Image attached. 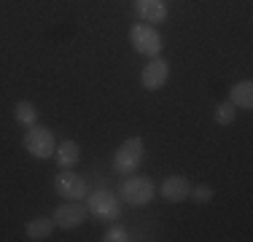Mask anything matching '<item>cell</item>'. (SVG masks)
Instances as JSON below:
<instances>
[{
    "mask_svg": "<svg viewBox=\"0 0 253 242\" xmlns=\"http://www.w3.org/2000/svg\"><path fill=\"white\" fill-rule=\"evenodd\" d=\"M143 151H146L143 137H126V140L116 148V154H113V169H116L119 175L135 172L143 161Z\"/></svg>",
    "mask_w": 253,
    "mask_h": 242,
    "instance_id": "obj_2",
    "label": "cell"
},
{
    "mask_svg": "<svg viewBox=\"0 0 253 242\" xmlns=\"http://www.w3.org/2000/svg\"><path fill=\"white\" fill-rule=\"evenodd\" d=\"M129 43L132 48H135L137 54H146V57H159L162 54V35H159V30L154 27V24H148V22H137V24H132V30H129Z\"/></svg>",
    "mask_w": 253,
    "mask_h": 242,
    "instance_id": "obj_1",
    "label": "cell"
},
{
    "mask_svg": "<svg viewBox=\"0 0 253 242\" xmlns=\"http://www.w3.org/2000/svg\"><path fill=\"white\" fill-rule=\"evenodd\" d=\"M14 119L19 126H33V124H38V108L30 100H19L14 105Z\"/></svg>",
    "mask_w": 253,
    "mask_h": 242,
    "instance_id": "obj_14",
    "label": "cell"
},
{
    "mask_svg": "<svg viewBox=\"0 0 253 242\" xmlns=\"http://www.w3.org/2000/svg\"><path fill=\"white\" fill-rule=\"evenodd\" d=\"M54 159H57L59 169H73L78 164V159H81V148H78L76 140H62L54 148Z\"/></svg>",
    "mask_w": 253,
    "mask_h": 242,
    "instance_id": "obj_11",
    "label": "cell"
},
{
    "mask_svg": "<svg viewBox=\"0 0 253 242\" xmlns=\"http://www.w3.org/2000/svg\"><path fill=\"white\" fill-rule=\"evenodd\" d=\"M167 76H170V65L159 57H151V62H148L140 73V83L148 92H156V89H162L167 83Z\"/></svg>",
    "mask_w": 253,
    "mask_h": 242,
    "instance_id": "obj_8",
    "label": "cell"
},
{
    "mask_svg": "<svg viewBox=\"0 0 253 242\" xmlns=\"http://www.w3.org/2000/svg\"><path fill=\"white\" fill-rule=\"evenodd\" d=\"M229 102H232L234 108L251 111L253 108V83L251 81H237L232 89H229Z\"/></svg>",
    "mask_w": 253,
    "mask_h": 242,
    "instance_id": "obj_12",
    "label": "cell"
},
{
    "mask_svg": "<svg viewBox=\"0 0 253 242\" xmlns=\"http://www.w3.org/2000/svg\"><path fill=\"white\" fill-rule=\"evenodd\" d=\"M86 207H89V215L100 218V221H116L119 213H122V204L113 194L108 191H94L86 197Z\"/></svg>",
    "mask_w": 253,
    "mask_h": 242,
    "instance_id": "obj_6",
    "label": "cell"
},
{
    "mask_svg": "<svg viewBox=\"0 0 253 242\" xmlns=\"http://www.w3.org/2000/svg\"><path fill=\"white\" fill-rule=\"evenodd\" d=\"M51 232H54V221H51V218H33V221H27V226H25L27 240H33V242L49 240Z\"/></svg>",
    "mask_w": 253,
    "mask_h": 242,
    "instance_id": "obj_13",
    "label": "cell"
},
{
    "mask_svg": "<svg viewBox=\"0 0 253 242\" xmlns=\"http://www.w3.org/2000/svg\"><path fill=\"white\" fill-rule=\"evenodd\" d=\"M189 197H194V202L205 204V202H210V199H213V189H210V186H191Z\"/></svg>",
    "mask_w": 253,
    "mask_h": 242,
    "instance_id": "obj_16",
    "label": "cell"
},
{
    "mask_svg": "<svg viewBox=\"0 0 253 242\" xmlns=\"http://www.w3.org/2000/svg\"><path fill=\"white\" fill-rule=\"evenodd\" d=\"M159 194L167 199V202H183V199H189V194H191V180L183 178V175H172V178H167L165 183H162Z\"/></svg>",
    "mask_w": 253,
    "mask_h": 242,
    "instance_id": "obj_9",
    "label": "cell"
},
{
    "mask_svg": "<svg viewBox=\"0 0 253 242\" xmlns=\"http://www.w3.org/2000/svg\"><path fill=\"white\" fill-rule=\"evenodd\" d=\"M234 116H237V108L232 105V102H218L215 105V113H213V119H215V124H221V126H229L234 121Z\"/></svg>",
    "mask_w": 253,
    "mask_h": 242,
    "instance_id": "obj_15",
    "label": "cell"
},
{
    "mask_svg": "<svg viewBox=\"0 0 253 242\" xmlns=\"http://www.w3.org/2000/svg\"><path fill=\"white\" fill-rule=\"evenodd\" d=\"M54 191L62 199L81 202V199H86V180H84L81 175L70 172V169H62V172H57V178H54Z\"/></svg>",
    "mask_w": 253,
    "mask_h": 242,
    "instance_id": "obj_7",
    "label": "cell"
},
{
    "mask_svg": "<svg viewBox=\"0 0 253 242\" xmlns=\"http://www.w3.org/2000/svg\"><path fill=\"white\" fill-rule=\"evenodd\" d=\"M22 143H25V151L33 159H51L54 148H57V140H54L51 129H46V126H41V124L27 126Z\"/></svg>",
    "mask_w": 253,
    "mask_h": 242,
    "instance_id": "obj_3",
    "label": "cell"
},
{
    "mask_svg": "<svg viewBox=\"0 0 253 242\" xmlns=\"http://www.w3.org/2000/svg\"><path fill=\"white\" fill-rule=\"evenodd\" d=\"M105 242H126L129 240V234H126V229H122V226H113V229H108L105 232V237H102Z\"/></svg>",
    "mask_w": 253,
    "mask_h": 242,
    "instance_id": "obj_17",
    "label": "cell"
},
{
    "mask_svg": "<svg viewBox=\"0 0 253 242\" xmlns=\"http://www.w3.org/2000/svg\"><path fill=\"white\" fill-rule=\"evenodd\" d=\"M86 215H89V207H86L84 202L65 199V204H59V207L51 213V221H54V226L70 232V229H78V226H81V223L86 221Z\"/></svg>",
    "mask_w": 253,
    "mask_h": 242,
    "instance_id": "obj_5",
    "label": "cell"
},
{
    "mask_svg": "<svg viewBox=\"0 0 253 242\" xmlns=\"http://www.w3.org/2000/svg\"><path fill=\"white\" fill-rule=\"evenodd\" d=\"M122 197H124L126 204H132V207H146V204L156 197V186H154L151 178L129 175L122 183Z\"/></svg>",
    "mask_w": 253,
    "mask_h": 242,
    "instance_id": "obj_4",
    "label": "cell"
},
{
    "mask_svg": "<svg viewBox=\"0 0 253 242\" xmlns=\"http://www.w3.org/2000/svg\"><path fill=\"white\" fill-rule=\"evenodd\" d=\"M135 11H137V16H140L143 22H165L167 19V5H165V0H137L135 3Z\"/></svg>",
    "mask_w": 253,
    "mask_h": 242,
    "instance_id": "obj_10",
    "label": "cell"
}]
</instances>
